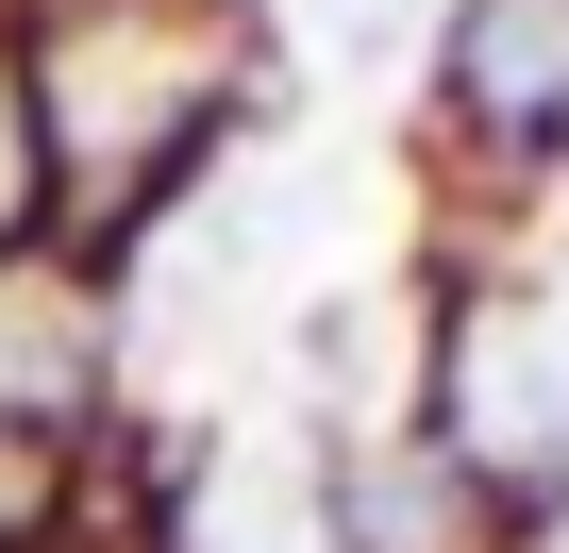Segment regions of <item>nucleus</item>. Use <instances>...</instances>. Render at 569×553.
I'll list each match as a JSON object with an SVG mask.
<instances>
[{"label":"nucleus","instance_id":"f257e3e1","mask_svg":"<svg viewBox=\"0 0 569 553\" xmlns=\"http://www.w3.org/2000/svg\"><path fill=\"white\" fill-rule=\"evenodd\" d=\"M452 68H469L486 118H552V101H569V0H486Z\"/></svg>","mask_w":569,"mask_h":553},{"label":"nucleus","instance_id":"f03ea898","mask_svg":"<svg viewBox=\"0 0 569 553\" xmlns=\"http://www.w3.org/2000/svg\"><path fill=\"white\" fill-rule=\"evenodd\" d=\"M486 453H569V336L552 319L486 336Z\"/></svg>","mask_w":569,"mask_h":553}]
</instances>
